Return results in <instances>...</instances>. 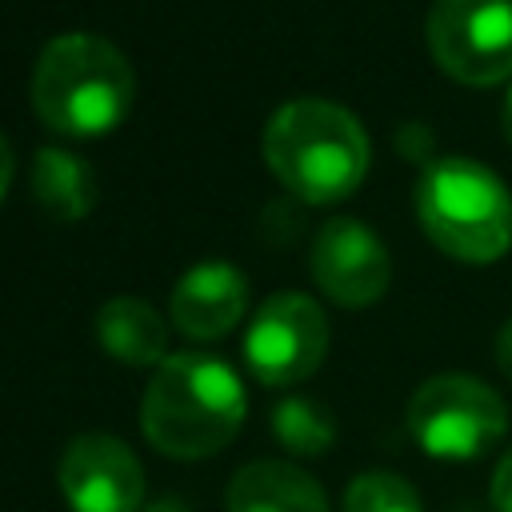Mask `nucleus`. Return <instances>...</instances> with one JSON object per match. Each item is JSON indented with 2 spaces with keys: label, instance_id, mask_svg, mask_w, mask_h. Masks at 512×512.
I'll list each match as a JSON object with an SVG mask.
<instances>
[{
  "label": "nucleus",
  "instance_id": "nucleus-1",
  "mask_svg": "<svg viewBox=\"0 0 512 512\" xmlns=\"http://www.w3.org/2000/svg\"><path fill=\"white\" fill-rule=\"evenodd\" d=\"M28 96L48 132L64 140H92L120 128L132 112L136 72L108 36L64 32L40 48Z\"/></svg>",
  "mask_w": 512,
  "mask_h": 512
},
{
  "label": "nucleus",
  "instance_id": "nucleus-2",
  "mask_svg": "<svg viewBox=\"0 0 512 512\" xmlns=\"http://www.w3.org/2000/svg\"><path fill=\"white\" fill-rule=\"evenodd\" d=\"M244 412V384L224 360L204 352H172L148 376L140 428L156 452L172 460H204L236 440Z\"/></svg>",
  "mask_w": 512,
  "mask_h": 512
},
{
  "label": "nucleus",
  "instance_id": "nucleus-3",
  "mask_svg": "<svg viewBox=\"0 0 512 512\" xmlns=\"http://www.w3.org/2000/svg\"><path fill=\"white\" fill-rule=\"evenodd\" d=\"M264 164L304 204H336L352 196L368 172V132L332 100L300 96L280 104L264 124Z\"/></svg>",
  "mask_w": 512,
  "mask_h": 512
},
{
  "label": "nucleus",
  "instance_id": "nucleus-4",
  "mask_svg": "<svg viewBox=\"0 0 512 512\" xmlns=\"http://www.w3.org/2000/svg\"><path fill=\"white\" fill-rule=\"evenodd\" d=\"M416 216L424 236L464 264H492L512 244V192L468 156H444L424 168Z\"/></svg>",
  "mask_w": 512,
  "mask_h": 512
},
{
  "label": "nucleus",
  "instance_id": "nucleus-5",
  "mask_svg": "<svg viewBox=\"0 0 512 512\" xmlns=\"http://www.w3.org/2000/svg\"><path fill=\"white\" fill-rule=\"evenodd\" d=\"M508 428L504 400L476 376L444 372L408 400V432L436 460H476Z\"/></svg>",
  "mask_w": 512,
  "mask_h": 512
},
{
  "label": "nucleus",
  "instance_id": "nucleus-6",
  "mask_svg": "<svg viewBox=\"0 0 512 512\" xmlns=\"http://www.w3.org/2000/svg\"><path fill=\"white\" fill-rule=\"evenodd\" d=\"M424 40L456 84L492 88L512 80V0H436Z\"/></svg>",
  "mask_w": 512,
  "mask_h": 512
},
{
  "label": "nucleus",
  "instance_id": "nucleus-7",
  "mask_svg": "<svg viewBox=\"0 0 512 512\" xmlns=\"http://www.w3.org/2000/svg\"><path fill=\"white\" fill-rule=\"evenodd\" d=\"M328 356V316L304 292H272L248 332H244V360L252 376L268 388H288L308 380Z\"/></svg>",
  "mask_w": 512,
  "mask_h": 512
},
{
  "label": "nucleus",
  "instance_id": "nucleus-8",
  "mask_svg": "<svg viewBox=\"0 0 512 512\" xmlns=\"http://www.w3.org/2000/svg\"><path fill=\"white\" fill-rule=\"evenodd\" d=\"M56 484L72 512H140L144 468L112 432H80L56 464Z\"/></svg>",
  "mask_w": 512,
  "mask_h": 512
},
{
  "label": "nucleus",
  "instance_id": "nucleus-9",
  "mask_svg": "<svg viewBox=\"0 0 512 512\" xmlns=\"http://www.w3.org/2000/svg\"><path fill=\"white\" fill-rule=\"evenodd\" d=\"M308 268H312V280L320 284V292L340 308L376 304L392 280L388 248L380 244V236L368 224H360L352 216H332L316 232Z\"/></svg>",
  "mask_w": 512,
  "mask_h": 512
},
{
  "label": "nucleus",
  "instance_id": "nucleus-10",
  "mask_svg": "<svg viewBox=\"0 0 512 512\" xmlns=\"http://www.w3.org/2000/svg\"><path fill=\"white\" fill-rule=\"evenodd\" d=\"M248 308V280L236 264L228 260H200L192 264L172 296H168V312L180 336L188 340H220L228 336Z\"/></svg>",
  "mask_w": 512,
  "mask_h": 512
},
{
  "label": "nucleus",
  "instance_id": "nucleus-11",
  "mask_svg": "<svg viewBox=\"0 0 512 512\" xmlns=\"http://www.w3.org/2000/svg\"><path fill=\"white\" fill-rule=\"evenodd\" d=\"M224 508L228 512H328V496L304 468L284 460H256L232 476Z\"/></svg>",
  "mask_w": 512,
  "mask_h": 512
},
{
  "label": "nucleus",
  "instance_id": "nucleus-12",
  "mask_svg": "<svg viewBox=\"0 0 512 512\" xmlns=\"http://www.w3.org/2000/svg\"><path fill=\"white\" fill-rule=\"evenodd\" d=\"M96 340L120 364L156 368L168 348V324L144 296H112L96 312Z\"/></svg>",
  "mask_w": 512,
  "mask_h": 512
},
{
  "label": "nucleus",
  "instance_id": "nucleus-13",
  "mask_svg": "<svg viewBox=\"0 0 512 512\" xmlns=\"http://www.w3.org/2000/svg\"><path fill=\"white\" fill-rule=\"evenodd\" d=\"M32 196L52 220H84L96 204V176L92 168L68 148H40L32 160Z\"/></svg>",
  "mask_w": 512,
  "mask_h": 512
},
{
  "label": "nucleus",
  "instance_id": "nucleus-14",
  "mask_svg": "<svg viewBox=\"0 0 512 512\" xmlns=\"http://www.w3.org/2000/svg\"><path fill=\"white\" fill-rule=\"evenodd\" d=\"M276 440L296 456H320L336 440V416L316 396H288L272 408Z\"/></svg>",
  "mask_w": 512,
  "mask_h": 512
},
{
  "label": "nucleus",
  "instance_id": "nucleus-15",
  "mask_svg": "<svg viewBox=\"0 0 512 512\" xmlns=\"http://www.w3.org/2000/svg\"><path fill=\"white\" fill-rule=\"evenodd\" d=\"M344 512H424V504L404 476L360 472L344 492Z\"/></svg>",
  "mask_w": 512,
  "mask_h": 512
},
{
  "label": "nucleus",
  "instance_id": "nucleus-16",
  "mask_svg": "<svg viewBox=\"0 0 512 512\" xmlns=\"http://www.w3.org/2000/svg\"><path fill=\"white\" fill-rule=\"evenodd\" d=\"M492 508L496 512H512V448L500 456V464L492 472Z\"/></svg>",
  "mask_w": 512,
  "mask_h": 512
},
{
  "label": "nucleus",
  "instance_id": "nucleus-17",
  "mask_svg": "<svg viewBox=\"0 0 512 512\" xmlns=\"http://www.w3.org/2000/svg\"><path fill=\"white\" fill-rule=\"evenodd\" d=\"M496 364H500V372L512 380V320L496 332Z\"/></svg>",
  "mask_w": 512,
  "mask_h": 512
},
{
  "label": "nucleus",
  "instance_id": "nucleus-18",
  "mask_svg": "<svg viewBox=\"0 0 512 512\" xmlns=\"http://www.w3.org/2000/svg\"><path fill=\"white\" fill-rule=\"evenodd\" d=\"M12 172H16V160H12V144H8V136L0 132V200H4L8 184H12Z\"/></svg>",
  "mask_w": 512,
  "mask_h": 512
},
{
  "label": "nucleus",
  "instance_id": "nucleus-19",
  "mask_svg": "<svg viewBox=\"0 0 512 512\" xmlns=\"http://www.w3.org/2000/svg\"><path fill=\"white\" fill-rule=\"evenodd\" d=\"M500 124H504V136L512 144V84H508V96H504V112H500Z\"/></svg>",
  "mask_w": 512,
  "mask_h": 512
},
{
  "label": "nucleus",
  "instance_id": "nucleus-20",
  "mask_svg": "<svg viewBox=\"0 0 512 512\" xmlns=\"http://www.w3.org/2000/svg\"><path fill=\"white\" fill-rule=\"evenodd\" d=\"M140 512H184V504H180V500H160V504H148V508H140Z\"/></svg>",
  "mask_w": 512,
  "mask_h": 512
}]
</instances>
